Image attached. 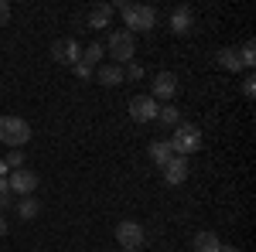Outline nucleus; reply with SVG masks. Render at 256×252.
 <instances>
[{
	"label": "nucleus",
	"mask_w": 256,
	"mask_h": 252,
	"mask_svg": "<svg viewBox=\"0 0 256 252\" xmlns=\"http://www.w3.org/2000/svg\"><path fill=\"white\" fill-rule=\"evenodd\" d=\"M113 10L123 14L130 34H134V31H150V27L158 24V10H154V7H147V3H116Z\"/></svg>",
	"instance_id": "obj_1"
},
{
	"label": "nucleus",
	"mask_w": 256,
	"mask_h": 252,
	"mask_svg": "<svg viewBox=\"0 0 256 252\" xmlns=\"http://www.w3.org/2000/svg\"><path fill=\"white\" fill-rule=\"evenodd\" d=\"M168 143H171L174 157H188V154H198L205 140H202V130H198L195 123H178V126H174V136H171Z\"/></svg>",
	"instance_id": "obj_2"
},
{
	"label": "nucleus",
	"mask_w": 256,
	"mask_h": 252,
	"mask_svg": "<svg viewBox=\"0 0 256 252\" xmlns=\"http://www.w3.org/2000/svg\"><path fill=\"white\" fill-rule=\"evenodd\" d=\"M0 140H4L10 150H20V147L31 140V126H28V119H20V116H0Z\"/></svg>",
	"instance_id": "obj_3"
},
{
	"label": "nucleus",
	"mask_w": 256,
	"mask_h": 252,
	"mask_svg": "<svg viewBox=\"0 0 256 252\" xmlns=\"http://www.w3.org/2000/svg\"><path fill=\"white\" fill-rule=\"evenodd\" d=\"M106 48H110V55H113V65H120V68H123V65H130V61H134L137 41H134V34H130V31H113Z\"/></svg>",
	"instance_id": "obj_4"
},
{
	"label": "nucleus",
	"mask_w": 256,
	"mask_h": 252,
	"mask_svg": "<svg viewBox=\"0 0 256 252\" xmlns=\"http://www.w3.org/2000/svg\"><path fill=\"white\" fill-rule=\"evenodd\" d=\"M144 225L140 222H134V218H123L116 225V242L123 246V249H140L144 246Z\"/></svg>",
	"instance_id": "obj_5"
},
{
	"label": "nucleus",
	"mask_w": 256,
	"mask_h": 252,
	"mask_svg": "<svg viewBox=\"0 0 256 252\" xmlns=\"http://www.w3.org/2000/svg\"><path fill=\"white\" fill-rule=\"evenodd\" d=\"M7 184H10V191H18L20 198H28V194L38 191L41 177L38 171H28V167H18V171H10V177H7Z\"/></svg>",
	"instance_id": "obj_6"
},
{
	"label": "nucleus",
	"mask_w": 256,
	"mask_h": 252,
	"mask_svg": "<svg viewBox=\"0 0 256 252\" xmlns=\"http://www.w3.org/2000/svg\"><path fill=\"white\" fill-rule=\"evenodd\" d=\"M52 58L58 61V65H79L82 61V48L76 38H58L52 44Z\"/></svg>",
	"instance_id": "obj_7"
},
{
	"label": "nucleus",
	"mask_w": 256,
	"mask_h": 252,
	"mask_svg": "<svg viewBox=\"0 0 256 252\" xmlns=\"http://www.w3.org/2000/svg\"><path fill=\"white\" fill-rule=\"evenodd\" d=\"M158 99L150 96H134L130 99V116L137 119V123H150V119H158Z\"/></svg>",
	"instance_id": "obj_8"
},
{
	"label": "nucleus",
	"mask_w": 256,
	"mask_h": 252,
	"mask_svg": "<svg viewBox=\"0 0 256 252\" xmlns=\"http://www.w3.org/2000/svg\"><path fill=\"white\" fill-rule=\"evenodd\" d=\"M174 92H178V75L174 72H158L150 99H174Z\"/></svg>",
	"instance_id": "obj_9"
},
{
	"label": "nucleus",
	"mask_w": 256,
	"mask_h": 252,
	"mask_svg": "<svg viewBox=\"0 0 256 252\" xmlns=\"http://www.w3.org/2000/svg\"><path fill=\"white\" fill-rule=\"evenodd\" d=\"M160 171H164V181L168 184H184L188 181V157H171Z\"/></svg>",
	"instance_id": "obj_10"
},
{
	"label": "nucleus",
	"mask_w": 256,
	"mask_h": 252,
	"mask_svg": "<svg viewBox=\"0 0 256 252\" xmlns=\"http://www.w3.org/2000/svg\"><path fill=\"white\" fill-rule=\"evenodd\" d=\"M192 246H195V252H222V239L216 232H198Z\"/></svg>",
	"instance_id": "obj_11"
},
{
	"label": "nucleus",
	"mask_w": 256,
	"mask_h": 252,
	"mask_svg": "<svg viewBox=\"0 0 256 252\" xmlns=\"http://www.w3.org/2000/svg\"><path fill=\"white\" fill-rule=\"evenodd\" d=\"M216 61L226 68V72H242V61H239V51H236V48H218V51H216Z\"/></svg>",
	"instance_id": "obj_12"
},
{
	"label": "nucleus",
	"mask_w": 256,
	"mask_h": 252,
	"mask_svg": "<svg viewBox=\"0 0 256 252\" xmlns=\"http://www.w3.org/2000/svg\"><path fill=\"white\" fill-rule=\"evenodd\" d=\"M171 31L174 34H188L192 31V10L188 7H178L174 14H171Z\"/></svg>",
	"instance_id": "obj_13"
},
{
	"label": "nucleus",
	"mask_w": 256,
	"mask_h": 252,
	"mask_svg": "<svg viewBox=\"0 0 256 252\" xmlns=\"http://www.w3.org/2000/svg\"><path fill=\"white\" fill-rule=\"evenodd\" d=\"M147 154H150V160H154V164H160V167H164V164L174 157V150H171V143H168V140H154Z\"/></svg>",
	"instance_id": "obj_14"
},
{
	"label": "nucleus",
	"mask_w": 256,
	"mask_h": 252,
	"mask_svg": "<svg viewBox=\"0 0 256 252\" xmlns=\"http://www.w3.org/2000/svg\"><path fill=\"white\" fill-rule=\"evenodd\" d=\"M110 17H113V7L110 3H99L89 10V27H110Z\"/></svg>",
	"instance_id": "obj_15"
},
{
	"label": "nucleus",
	"mask_w": 256,
	"mask_h": 252,
	"mask_svg": "<svg viewBox=\"0 0 256 252\" xmlns=\"http://www.w3.org/2000/svg\"><path fill=\"white\" fill-rule=\"evenodd\" d=\"M123 82V68L120 65H99V85H120Z\"/></svg>",
	"instance_id": "obj_16"
},
{
	"label": "nucleus",
	"mask_w": 256,
	"mask_h": 252,
	"mask_svg": "<svg viewBox=\"0 0 256 252\" xmlns=\"http://www.w3.org/2000/svg\"><path fill=\"white\" fill-rule=\"evenodd\" d=\"M41 212V201L34 198V194H28V198H20V205H18V215L28 222V218H34V215Z\"/></svg>",
	"instance_id": "obj_17"
},
{
	"label": "nucleus",
	"mask_w": 256,
	"mask_h": 252,
	"mask_svg": "<svg viewBox=\"0 0 256 252\" xmlns=\"http://www.w3.org/2000/svg\"><path fill=\"white\" fill-rule=\"evenodd\" d=\"M158 119L164 123V126H178V123H181V109H178V106H160Z\"/></svg>",
	"instance_id": "obj_18"
},
{
	"label": "nucleus",
	"mask_w": 256,
	"mask_h": 252,
	"mask_svg": "<svg viewBox=\"0 0 256 252\" xmlns=\"http://www.w3.org/2000/svg\"><path fill=\"white\" fill-rule=\"evenodd\" d=\"M99 58H102V44H89V48H86V51H82V65H89V68H96L99 65Z\"/></svg>",
	"instance_id": "obj_19"
},
{
	"label": "nucleus",
	"mask_w": 256,
	"mask_h": 252,
	"mask_svg": "<svg viewBox=\"0 0 256 252\" xmlns=\"http://www.w3.org/2000/svg\"><path fill=\"white\" fill-rule=\"evenodd\" d=\"M239 61H242V68H253L256 65V44L253 41H246V44L239 48Z\"/></svg>",
	"instance_id": "obj_20"
},
{
	"label": "nucleus",
	"mask_w": 256,
	"mask_h": 252,
	"mask_svg": "<svg viewBox=\"0 0 256 252\" xmlns=\"http://www.w3.org/2000/svg\"><path fill=\"white\" fill-rule=\"evenodd\" d=\"M10 201H14L10 184H7V181H0V212H4V208H10Z\"/></svg>",
	"instance_id": "obj_21"
},
{
	"label": "nucleus",
	"mask_w": 256,
	"mask_h": 252,
	"mask_svg": "<svg viewBox=\"0 0 256 252\" xmlns=\"http://www.w3.org/2000/svg\"><path fill=\"white\" fill-rule=\"evenodd\" d=\"M4 164H7V167H10V171H18L20 164H24V150H10V154H7V160H4Z\"/></svg>",
	"instance_id": "obj_22"
},
{
	"label": "nucleus",
	"mask_w": 256,
	"mask_h": 252,
	"mask_svg": "<svg viewBox=\"0 0 256 252\" xmlns=\"http://www.w3.org/2000/svg\"><path fill=\"white\" fill-rule=\"evenodd\" d=\"M126 78H144V65H140V61H130L126 72H123V82H126Z\"/></svg>",
	"instance_id": "obj_23"
},
{
	"label": "nucleus",
	"mask_w": 256,
	"mask_h": 252,
	"mask_svg": "<svg viewBox=\"0 0 256 252\" xmlns=\"http://www.w3.org/2000/svg\"><path fill=\"white\" fill-rule=\"evenodd\" d=\"M242 96H246V99L256 96V78L253 75H246V82H242Z\"/></svg>",
	"instance_id": "obj_24"
},
{
	"label": "nucleus",
	"mask_w": 256,
	"mask_h": 252,
	"mask_svg": "<svg viewBox=\"0 0 256 252\" xmlns=\"http://www.w3.org/2000/svg\"><path fill=\"white\" fill-rule=\"evenodd\" d=\"M7 20H10V3H7V0H0V27H4Z\"/></svg>",
	"instance_id": "obj_25"
},
{
	"label": "nucleus",
	"mask_w": 256,
	"mask_h": 252,
	"mask_svg": "<svg viewBox=\"0 0 256 252\" xmlns=\"http://www.w3.org/2000/svg\"><path fill=\"white\" fill-rule=\"evenodd\" d=\"M72 68H76V75H79V78H92V68L82 65V61H79V65H72Z\"/></svg>",
	"instance_id": "obj_26"
},
{
	"label": "nucleus",
	"mask_w": 256,
	"mask_h": 252,
	"mask_svg": "<svg viewBox=\"0 0 256 252\" xmlns=\"http://www.w3.org/2000/svg\"><path fill=\"white\" fill-rule=\"evenodd\" d=\"M7 177H10V167H7V164L0 160V181H7Z\"/></svg>",
	"instance_id": "obj_27"
},
{
	"label": "nucleus",
	"mask_w": 256,
	"mask_h": 252,
	"mask_svg": "<svg viewBox=\"0 0 256 252\" xmlns=\"http://www.w3.org/2000/svg\"><path fill=\"white\" fill-rule=\"evenodd\" d=\"M222 252H242L239 246H222Z\"/></svg>",
	"instance_id": "obj_28"
},
{
	"label": "nucleus",
	"mask_w": 256,
	"mask_h": 252,
	"mask_svg": "<svg viewBox=\"0 0 256 252\" xmlns=\"http://www.w3.org/2000/svg\"><path fill=\"white\" fill-rule=\"evenodd\" d=\"M0 235H7V218H0Z\"/></svg>",
	"instance_id": "obj_29"
},
{
	"label": "nucleus",
	"mask_w": 256,
	"mask_h": 252,
	"mask_svg": "<svg viewBox=\"0 0 256 252\" xmlns=\"http://www.w3.org/2000/svg\"><path fill=\"white\" fill-rule=\"evenodd\" d=\"M123 252H140V249H123Z\"/></svg>",
	"instance_id": "obj_30"
}]
</instances>
